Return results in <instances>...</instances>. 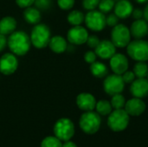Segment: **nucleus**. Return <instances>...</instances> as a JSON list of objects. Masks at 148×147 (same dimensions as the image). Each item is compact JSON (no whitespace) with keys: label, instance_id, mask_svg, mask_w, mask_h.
Here are the masks:
<instances>
[{"label":"nucleus","instance_id":"obj_1","mask_svg":"<svg viewBox=\"0 0 148 147\" xmlns=\"http://www.w3.org/2000/svg\"><path fill=\"white\" fill-rule=\"evenodd\" d=\"M31 45L29 36L23 30H15L7 38V46L10 52L17 56L26 55Z\"/></svg>","mask_w":148,"mask_h":147},{"label":"nucleus","instance_id":"obj_2","mask_svg":"<svg viewBox=\"0 0 148 147\" xmlns=\"http://www.w3.org/2000/svg\"><path fill=\"white\" fill-rule=\"evenodd\" d=\"M31 44L36 49H44L49 46L51 38V32L49 28L44 23H37L34 26L30 33Z\"/></svg>","mask_w":148,"mask_h":147},{"label":"nucleus","instance_id":"obj_3","mask_svg":"<svg viewBox=\"0 0 148 147\" xmlns=\"http://www.w3.org/2000/svg\"><path fill=\"white\" fill-rule=\"evenodd\" d=\"M79 124L81 129L84 133L88 134H94L99 131L101 124V120L98 113L88 111L81 116Z\"/></svg>","mask_w":148,"mask_h":147},{"label":"nucleus","instance_id":"obj_4","mask_svg":"<svg viewBox=\"0 0 148 147\" xmlns=\"http://www.w3.org/2000/svg\"><path fill=\"white\" fill-rule=\"evenodd\" d=\"M129 123V115L125 109H114L108 119V125L114 132L124 131Z\"/></svg>","mask_w":148,"mask_h":147},{"label":"nucleus","instance_id":"obj_5","mask_svg":"<svg viewBox=\"0 0 148 147\" xmlns=\"http://www.w3.org/2000/svg\"><path fill=\"white\" fill-rule=\"evenodd\" d=\"M54 134L61 141L70 140L75 134V126L71 120L62 118L54 126Z\"/></svg>","mask_w":148,"mask_h":147},{"label":"nucleus","instance_id":"obj_6","mask_svg":"<svg viewBox=\"0 0 148 147\" xmlns=\"http://www.w3.org/2000/svg\"><path fill=\"white\" fill-rule=\"evenodd\" d=\"M127 47L128 55L137 62H146L148 60V42L137 39L130 42Z\"/></svg>","mask_w":148,"mask_h":147},{"label":"nucleus","instance_id":"obj_7","mask_svg":"<svg viewBox=\"0 0 148 147\" xmlns=\"http://www.w3.org/2000/svg\"><path fill=\"white\" fill-rule=\"evenodd\" d=\"M131 39L130 29L124 24H117L111 32V42L117 48L127 47Z\"/></svg>","mask_w":148,"mask_h":147},{"label":"nucleus","instance_id":"obj_8","mask_svg":"<svg viewBox=\"0 0 148 147\" xmlns=\"http://www.w3.org/2000/svg\"><path fill=\"white\" fill-rule=\"evenodd\" d=\"M84 22L87 27L93 31H101L107 25L104 13L95 10H89L87 13Z\"/></svg>","mask_w":148,"mask_h":147},{"label":"nucleus","instance_id":"obj_9","mask_svg":"<svg viewBox=\"0 0 148 147\" xmlns=\"http://www.w3.org/2000/svg\"><path fill=\"white\" fill-rule=\"evenodd\" d=\"M125 88V82L123 81V79L121 75H111L106 77L103 82V88L104 91L113 96L117 94H121Z\"/></svg>","mask_w":148,"mask_h":147},{"label":"nucleus","instance_id":"obj_10","mask_svg":"<svg viewBox=\"0 0 148 147\" xmlns=\"http://www.w3.org/2000/svg\"><path fill=\"white\" fill-rule=\"evenodd\" d=\"M18 68V60L13 53H5L0 57V73L4 75L14 74Z\"/></svg>","mask_w":148,"mask_h":147},{"label":"nucleus","instance_id":"obj_11","mask_svg":"<svg viewBox=\"0 0 148 147\" xmlns=\"http://www.w3.org/2000/svg\"><path fill=\"white\" fill-rule=\"evenodd\" d=\"M88 30L81 26H73L67 33V39L68 41L75 45H82L87 42V39L88 37Z\"/></svg>","mask_w":148,"mask_h":147},{"label":"nucleus","instance_id":"obj_12","mask_svg":"<svg viewBox=\"0 0 148 147\" xmlns=\"http://www.w3.org/2000/svg\"><path fill=\"white\" fill-rule=\"evenodd\" d=\"M110 68L116 75H121L128 69V60L122 54H114L110 58Z\"/></svg>","mask_w":148,"mask_h":147},{"label":"nucleus","instance_id":"obj_13","mask_svg":"<svg viewBox=\"0 0 148 147\" xmlns=\"http://www.w3.org/2000/svg\"><path fill=\"white\" fill-rule=\"evenodd\" d=\"M131 94L135 98H145L148 95V80L146 78H138L134 80L130 87Z\"/></svg>","mask_w":148,"mask_h":147},{"label":"nucleus","instance_id":"obj_14","mask_svg":"<svg viewBox=\"0 0 148 147\" xmlns=\"http://www.w3.org/2000/svg\"><path fill=\"white\" fill-rule=\"evenodd\" d=\"M95 52L101 59H110L116 52V47L108 40L101 41L98 46L95 49Z\"/></svg>","mask_w":148,"mask_h":147},{"label":"nucleus","instance_id":"obj_15","mask_svg":"<svg viewBox=\"0 0 148 147\" xmlns=\"http://www.w3.org/2000/svg\"><path fill=\"white\" fill-rule=\"evenodd\" d=\"M125 111L131 116H140L146 110L145 102L140 98H133L126 102L124 107Z\"/></svg>","mask_w":148,"mask_h":147},{"label":"nucleus","instance_id":"obj_16","mask_svg":"<svg viewBox=\"0 0 148 147\" xmlns=\"http://www.w3.org/2000/svg\"><path fill=\"white\" fill-rule=\"evenodd\" d=\"M76 104L77 107L82 111H93L95 108L96 101L91 94L82 93L76 97Z\"/></svg>","mask_w":148,"mask_h":147},{"label":"nucleus","instance_id":"obj_17","mask_svg":"<svg viewBox=\"0 0 148 147\" xmlns=\"http://www.w3.org/2000/svg\"><path fill=\"white\" fill-rule=\"evenodd\" d=\"M131 36L136 39H141L148 33V24L146 20L138 19L133 23L130 28Z\"/></svg>","mask_w":148,"mask_h":147},{"label":"nucleus","instance_id":"obj_18","mask_svg":"<svg viewBox=\"0 0 148 147\" xmlns=\"http://www.w3.org/2000/svg\"><path fill=\"white\" fill-rule=\"evenodd\" d=\"M133 10V5L128 0H120L114 5V14L121 19H125L131 16Z\"/></svg>","mask_w":148,"mask_h":147},{"label":"nucleus","instance_id":"obj_19","mask_svg":"<svg viewBox=\"0 0 148 147\" xmlns=\"http://www.w3.org/2000/svg\"><path fill=\"white\" fill-rule=\"evenodd\" d=\"M49 49L56 54H62L66 51L68 49V42L64 37L62 36H51L49 42Z\"/></svg>","mask_w":148,"mask_h":147},{"label":"nucleus","instance_id":"obj_20","mask_svg":"<svg viewBox=\"0 0 148 147\" xmlns=\"http://www.w3.org/2000/svg\"><path fill=\"white\" fill-rule=\"evenodd\" d=\"M16 20L10 16H4L0 20V33L8 36L13 33L16 29Z\"/></svg>","mask_w":148,"mask_h":147},{"label":"nucleus","instance_id":"obj_21","mask_svg":"<svg viewBox=\"0 0 148 147\" xmlns=\"http://www.w3.org/2000/svg\"><path fill=\"white\" fill-rule=\"evenodd\" d=\"M23 17L28 23L36 25L40 23L42 19V15L39 9H37L36 7L30 6L25 9L23 12Z\"/></svg>","mask_w":148,"mask_h":147},{"label":"nucleus","instance_id":"obj_22","mask_svg":"<svg viewBox=\"0 0 148 147\" xmlns=\"http://www.w3.org/2000/svg\"><path fill=\"white\" fill-rule=\"evenodd\" d=\"M90 71H91L92 75L96 78H103V77L107 76L108 72V68L104 63L96 62V61L95 62L91 63Z\"/></svg>","mask_w":148,"mask_h":147},{"label":"nucleus","instance_id":"obj_23","mask_svg":"<svg viewBox=\"0 0 148 147\" xmlns=\"http://www.w3.org/2000/svg\"><path fill=\"white\" fill-rule=\"evenodd\" d=\"M67 20L69 23L71 24L72 26H78V25H81L84 22L85 15L82 11L75 10L69 12V14L67 16Z\"/></svg>","mask_w":148,"mask_h":147},{"label":"nucleus","instance_id":"obj_24","mask_svg":"<svg viewBox=\"0 0 148 147\" xmlns=\"http://www.w3.org/2000/svg\"><path fill=\"white\" fill-rule=\"evenodd\" d=\"M95 109H96V112L100 115L106 116V115H109L111 113L113 107H112V105L109 101H105V100H101V101H99L98 102H96Z\"/></svg>","mask_w":148,"mask_h":147},{"label":"nucleus","instance_id":"obj_25","mask_svg":"<svg viewBox=\"0 0 148 147\" xmlns=\"http://www.w3.org/2000/svg\"><path fill=\"white\" fill-rule=\"evenodd\" d=\"M134 73L137 78H146L148 74V66L145 62H138L134 67Z\"/></svg>","mask_w":148,"mask_h":147},{"label":"nucleus","instance_id":"obj_26","mask_svg":"<svg viewBox=\"0 0 148 147\" xmlns=\"http://www.w3.org/2000/svg\"><path fill=\"white\" fill-rule=\"evenodd\" d=\"M62 141L56 136H48L41 143V147H62Z\"/></svg>","mask_w":148,"mask_h":147},{"label":"nucleus","instance_id":"obj_27","mask_svg":"<svg viewBox=\"0 0 148 147\" xmlns=\"http://www.w3.org/2000/svg\"><path fill=\"white\" fill-rule=\"evenodd\" d=\"M111 105L112 107L114 109H122L125 107L126 104V100L125 97L121 94H117L112 96V100H111Z\"/></svg>","mask_w":148,"mask_h":147},{"label":"nucleus","instance_id":"obj_28","mask_svg":"<svg viewBox=\"0 0 148 147\" xmlns=\"http://www.w3.org/2000/svg\"><path fill=\"white\" fill-rule=\"evenodd\" d=\"M98 7L102 13H108L114 7V0H101Z\"/></svg>","mask_w":148,"mask_h":147},{"label":"nucleus","instance_id":"obj_29","mask_svg":"<svg viewBox=\"0 0 148 147\" xmlns=\"http://www.w3.org/2000/svg\"><path fill=\"white\" fill-rule=\"evenodd\" d=\"M57 4L60 9L63 10H69L75 5V0H57Z\"/></svg>","mask_w":148,"mask_h":147},{"label":"nucleus","instance_id":"obj_30","mask_svg":"<svg viewBox=\"0 0 148 147\" xmlns=\"http://www.w3.org/2000/svg\"><path fill=\"white\" fill-rule=\"evenodd\" d=\"M100 1L101 0H83L82 6L85 10H95V8L99 5Z\"/></svg>","mask_w":148,"mask_h":147},{"label":"nucleus","instance_id":"obj_31","mask_svg":"<svg viewBox=\"0 0 148 147\" xmlns=\"http://www.w3.org/2000/svg\"><path fill=\"white\" fill-rule=\"evenodd\" d=\"M100 39L98 38V36H95V35H91V36H88V39H87V44L89 48L91 49H95L98 44L100 43Z\"/></svg>","mask_w":148,"mask_h":147},{"label":"nucleus","instance_id":"obj_32","mask_svg":"<svg viewBox=\"0 0 148 147\" xmlns=\"http://www.w3.org/2000/svg\"><path fill=\"white\" fill-rule=\"evenodd\" d=\"M34 4L39 10H47L51 5V0H35Z\"/></svg>","mask_w":148,"mask_h":147},{"label":"nucleus","instance_id":"obj_33","mask_svg":"<svg viewBox=\"0 0 148 147\" xmlns=\"http://www.w3.org/2000/svg\"><path fill=\"white\" fill-rule=\"evenodd\" d=\"M121 77L123 79V81L126 83H132L134 80H135V75L134 73V71H128L127 70L124 74L121 75Z\"/></svg>","mask_w":148,"mask_h":147},{"label":"nucleus","instance_id":"obj_34","mask_svg":"<svg viewBox=\"0 0 148 147\" xmlns=\"http://www.w3.org/2000/svg\"><path fill=\"white\" fill-rule=\"evenodd\" d=\"M119 23V17L115 14H110L106 17V23L108 26L114 27Z\"/></svg>","mask_w":148,"mask_h":147},{"label":"nucleus","instance_id":"obj_35","mask_svg":"<svg viewBox=\"0 0 148 147\" xmlns=\"http://www.w3.org/2000/svg\"><path fill=\"white\" fill-rule=\"evenodd\" d=\"M96 57H97V55L95 54V52L92 51V50H89V51H87L84 55V60L86 62L91 64L93 62H95L96 61Z\"/></svg>","mask_w":148,"mask_h":147},{"label":"nucleus","instance_id":"obj_36","mask_svg":"<svg viewBox=\"0 0 148 147\" xmlns=\"http://www.w3.org/2000/svg\"><path fill=\"white\" fill-rule=\"evenodd\" d=\"M35 0H16V3L18 7L26 9L28 7H30L34 4Z\"/></svg>","mask_w":148,"mask_h":147},{"label":"nucleus","instance_id":"obj_37","mask_svg":"<svg viewBox=\"0 0 148 147\" xmlns=\"http://www.w3.org/2000/svg\"><path fill=\"white\" fill-rule=\"evenodd\" d=\"M7 46V38L6 36L0 33V52H2Z\"/></svg>","mask_w":148,"mask_h":147},{"label":"nucleus","instance_id":"obj_38","mask_svg":"<svg viewBox=\"0 0 148 147\" xmlns=\"http://www.w3.org/2000/svg\"><path fill=\"white\" fill-rule=\"evenodd\" d=\"M132 15H133V17L135 18L136 20L141 19L142 16H143V11H142L140 9H135V10H133Z\"/></svg>","mask_w":148,"mask_h":147},{"label":"nucleus","instance_id":"obj_39","mask_svg":"<svg viewBox=\"0 0 148 147\" xmlns=\"http://www.w3.org/2000/svg\"><path fill=\"white\" fill-rule=\"evenodd\" d=\"M62 147H77V146L74 142H72L70 140H68V141H65L62 144Z\"/></svg>","mask_w":148,"mask_h":147},{"label":"nucleus","instance_id":"obj_40","mask_svg":"<svg viewBox=\"0 0 148 147\" xmlns=\"http://www.w3.org/2000/svg\"><path fill=\"white\" fill-rule=\"evenodd\" d=\"M143 16L145 17L146 21H147L148 22V3L147 5L145 7L144 10H143Z\"/></svg>","mask_w":148,"mask_h":147},{"label":"nucleus","instance_id":"obj_41","mask_svg":"<svg viewBox=\"0 0 148 147\" xmlns=\"http://www.w3.org/2000/svg\"><path fill=\"white\" fill-rule=\"evenodd\" d=\"M138 3H146V2H147L148 0H136Z\"/></svg>","mask_w":148,"mask_h":147},{"label":"nucleus","instance_id":"obj_42","mask_svg":"<svg viewBox=\"0 0 148 147\" xmlns=\"http://www.w3.org/2000/svg\"><path fill=\"white\" fill-rule=\"evenodd\" d=\"M147 80H148V74H147Z\"/></svg>","mask_w":148,"mask_h":147}]
</instances>
